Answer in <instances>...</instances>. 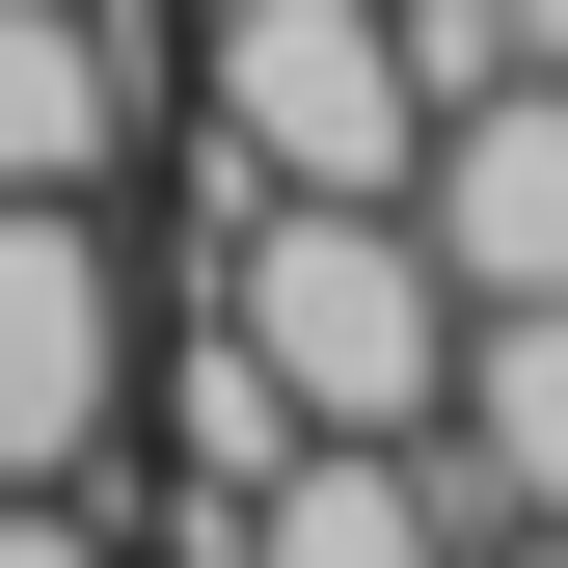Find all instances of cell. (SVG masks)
<instances>
[{"label":"cell","mask_w":568,"mask_h":568,"mask_svg":"<svg viewBox=\"0 0 568 568\" xmlns=\"http://www.w3.org/2000/svg\"><path fill=\"white\" fill-rule=\"evenodd\" d=\"M135 217L109 190H0V487H109L135 460Z\"/></svg>","instance_id":"6da1fadb"},{"label":"cell","mask_w":568,"mask_h":568,"mask_svg":"<svg viewBox=\"0 0 568 568\" xmlns=\"http://www.w3.org/2000/svg\"><path fill=\"white\" fill-rule=\"evenodd\" d=\"M135 163V0H0V190Z\"/></svg>","instance_id":"8992f818"},{"label":"cell","mask_w":568,"mask_h":568,"mask_svg":"<svg viewBox=\"0 0 568 568\" xmlns=\"http://www.w3.org/2000/svg\"><path fill=\"white\" fill-rule=\"evenodd\" d=\"M190 28H217V54H190V135H217L244 190H406L434 109H406V28H379V0H190Z\"/></svg>","instance_id":"7a4b0ae2"},{"label":"cell","mask_w":568,"mask_h":568,"mask_svg":"<svg viewBox=\"0 0 568 568\" xmlns=\"http://www.w3.org/2000/svg\"><path fill=\"white\" fill-rule=\"evenodd\" d=\"M487 28H515V82H568V0H487Z\"/></svg>","instance_id":"ba28073f"},{"label":"cell","mask_w":568,"mask_h":568,"mask_svg":"<svg viewBox=\"0 0 568 568\" xmlns=\"http://www.w3.org/2000/svg\"><path fill=\"white\" fill-rule=\"evenodd\" d=\"M460 568H568V541H460Z\"/></svg>","instance_id":"9c48e42d"},{"label":"cell","mask_w":568,"mask_h":568,"mask_svg":"<svg viewBox=\"0 0 568 568\" xmlns=\"http://www.w3.org/2000/svg\"><path fill=\"white\" fill-rule=\"evenodd\" d=\"M434 487H460V541H568V298H460Z\"/></svg>","instance_id":"277c9868"},{"label":"cell","mask_w":568,"mask_h":568,"mask_svg":"<svg viewBox=\"0 0 568 568\" xmlns=\"http://www.w3.org/2000/svg\"><path fill=\"white\" fill-rule=\"evenodd\" d=\"M0 568H135V515L109 487H0Z\"/></svg>","instance_id":"52a82bcc"},{"label":"cell","mask_w":568,"mask_h":568,"mask_svg":"<svg viewBox=\"0 0 568 568\" xmlns=\"http://www.w3.org/2000/svg\"><path fill=\"white\" fill-rule=\"evenodd\" d=\"M244 568H460V487H434V434H271V487H244Z\"/></svg>","instance_id":"5b68a950"},{"label":"cell","mask_w":568,"mask_h":568,"mask_svg":"<svg viewBox=\"0 0 568 568\" xmlns=\"http://www.w3.org/2000/svg\"><path fill=\"white\" fill-rule=\"evenodd\" d=\"M406 244L460 298H568V82H460L406 135Z\"/></svg>","instance_id":"3957f363"}]
</instances>
